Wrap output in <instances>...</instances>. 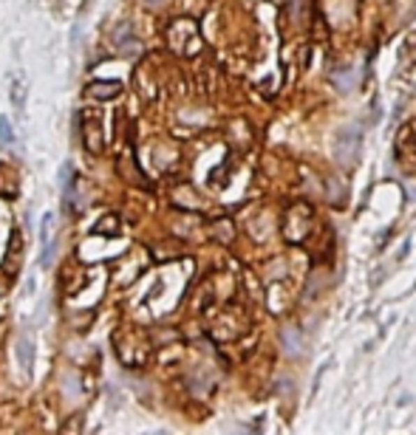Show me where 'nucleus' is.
<instances>
[{"mask_svg": "<svg viewBox=\"0 0 416 435\" xmlns=\"http://www.w3.org/2000/svg\"><path fill=\"white\" fill-rule=\"evenodd\" d=\"M85 93L88 96H94V99H117L119 93H122V85L117 82V79H94L88 88H85Z\"/></svg>", "mask_w": 416, "mask_h": 435, "instance_id": "nucleus-3", "label": "nucleus"}, {"mask_svg": "<svg viewBox=\"0 0 416 435\" xmlns=\"http://www.w3.org/2000/svg\"><path fill=\"white\" fill-rule=\"evenodd\" d=\"M168 45L181 57H195L201 51V34L193 20H173L168 29Z\"/></svg>", "mask_w": 416, "mask_h": 435, "instance_id": "nucleus-1", "label": "nucleus"}, {"mask_svg": "<svg viewBox=\"0 0 416 435\" xmlns=\"http://www.w3.org/2000/svg\"><path fill=\"white\" fill-rule=\"evenodd\" d=\"M117 229H119V218H117V215H105V218H102V221L94 227L96 235H117Z\"/></svg>", "mask_w": 416, "mask_h": 435, "instance_id": "nucleus-4", "label": "nucleus"}, {"mask_svg": "<svg viewBox=\"0 0 416 435\" xmlns=\"http://www.w3.org/2000/svg\"><path fill=\"white\" fill-rule=\"evenodd\" d=\"M309 221H311V209L309 206H303V204H297V206H292L289 209V215H286V238L289 241H303V235H306V229H309Z\"/></svg>", "mask_w": 416, "mask_h": 435, "instance_id": "nucleus-2", "label": "nucleus"}, {"mask_svg": "<svg viewBox=\"0 0 416 435\" xmlns=\"http://www.w3.org/2000/svg\"><path fill=\"white\" fill-rule=\"evenodd\" d=\"M0 142H6V144L15 142V130H12V125H9L6 116H0Z\"/></svg>", "mask_w": 416, "mask_h": 435, "instance_id": "nucleus-5", "label": "nucleus"}]
</instances>
